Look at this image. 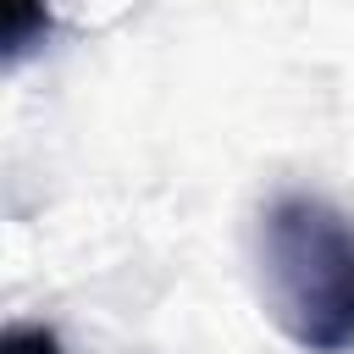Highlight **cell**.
Segmentation results:
<instances>
[{"mask_svg":"<svg viewBox=\"0 0 354 354\" xmlns=\"http://www.w3.org/2000/svg\"><path fill=\"white\" fill-rule=\"evenodd\" d=\"M254 277L271 326L304 354L354 348V216L321 194H277L254 227Z\"/></svg>","mask_w":354,"mask_h":354,"instance_id":"cell-1","label":"cell"},{"mask_svg":"<svg viewBox=\"0 0 354 354\" xmlns=\"http://www.w3.org/2000/svg\"><path fill=\"white\" fill-rule=\"evenodd\" d=\"M0 354H61V337L39 321H11L0 337Z\"/></svg>","mask_w":354,"mask_h":354,"instance_id":"cell-3","label":"cell"},{"mask_svg":"<svg viewBox=\"0 0 354 354\" xmlns=\"http://www.w3.org/2000/svg\"><path fill=\"white\" fill-rule=\"evenodd\" d=\"M44 33H50V11H44V0H11V17H6V61L17 66Z\"/></svg>","mask_w":354,"mask_h":354,"instance_id":"cell-2","label":"cell"}]
</instances>
